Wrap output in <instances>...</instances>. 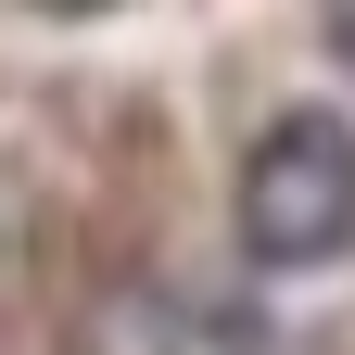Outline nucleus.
I'll use <instances>...</instances> for the list:
<instances>
[{
	"instance_id": "nucleus-1",
	"label": "nucleus",
	"mask_w": 355,
	"mask_h": 355,
	"mask_svg": "<svg viewBox=\"0 0 355 355\" xmlns=\"http://www.w3.org/2000/svg\"><path fill=\"white\" fill-rule=\"evenodd\" d=\"M241 254L304 279V266H343L355 254V127L343 114H279L266 140L241 153Z\"/></svg>"
},
{
	"instance_id": "nucleus-2",
	"label": "nucleus",
	"mask_w": 355,
	"mask_h": 355,
	"mask_svg": "<svg viewBox=\"0 0 355 355\" xmlns=\"http://www.w3.org/2000/svg\"><path fill=\"white\" fill-rule=\"evenodd\" d=\"M38 13H102V0H38Z\"/></svg>"
}]
</instances>
